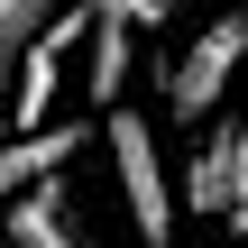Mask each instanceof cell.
<instances>
[{"label":"cell","instance_id":"obj_1","mask_svg":"<svg viewBox=\"0 0 248 248\" xmlns=\"http://www.w3.org/2000/svg\"><path fill=\"white\" fill-rule=\"evenodd\" d=\"M110 166H120V212H129V239L138 248H175V184H166V156H156V129L147 110H120L110 101Z\"/></svg>","mask_w":248,"mask_h":248},{"label":"cell","instance_id":"obj_2","mask_svg":"<svg viewBox=\"0 0 248 248\" xmlns=\"http://www.w3.org/2000/svg\"><path fill=\"white\" fill-rule=\"evenodd\" d=\"M239 64H248V9H221V18L175 55V74H166V110H175V129H202V120L221 110V92H230Z\"/></svg>","mask_w":248,"mask_h":248},{"label":"cell","instance_id":"obj_3","mask_svg":"<svg viewBox=\"0 0 248 248\" xmlns=\"http://www.w3.org/2000/svg\"><path fill=\"white\" fill-rule=\"evenodd\" d=\"M74 156H83V129H9L0 138V202H18L37 175H55Z\"/></svg>","mask_w":248,"mask_h":248},{"label":"cell","instance_id":"obj_4","mask_svg":"<svg viewBox=\"0 0 248 248\" xmlns=\"http://www.w3.org/2000/svg\"><path fill=\"white\" fill-rule=\"evenodd\" d=\"M0 239H9V248H92V239H83V221H74V202H64L55 184H28V193L9 202Z\"/></svg>","mask_w":248,"mask_h":248},{"label":"cell","instance_id":"obj_5","mask_svg":"<svg viewBox=\"0 0 248 248\" xmlns=\"http://www.w3.org/2000/svg\"><path fill=\"white\" fill-rule=\"evenodd\" d=\"M184 212L230 221V120H202V147L184 166Z\"/></svg>","mask_w":248,"mask_h":248},{"label":"cell","instance_id":"obj_6","mask_svg":"<svg viewBox=\"0 0 248 248\" xmlns=\"http://www.w3.org/2000/svg\"><path fill=\"white\" fill-rule=\"evenodd\" d=\"M83 46H92V64H83V92L110 110V101H120V83H129V28L92 9V37H83Z\"/></svg>","mask_w":248,"mask_h":248},{"label":"cell","instance_id":"obj_7","mask_svg":"<svg viewBox=\"0 0 248 248\" xmlns=\"http://www.w3.org/2000/svg\"><path fill=\"white\" fill-rule=\"evenodd\" d=\"M46 18H55V0H0V92H9V74H18V55L37 46Z\"/></svg>","mask_w":248,"mask_h":248},{"label":"cell","instance_id":"obj_8","mask_svg":"<svg viewBox=\"0 0 248 248\" xmlns=\"http://www.w3.org/2000/svg\"><path fill=\"white\" fill-rule=\"evenodd\" d=\"M230 221H248V110H230Z\"/></svg>","mask_w":248,"mask_h":248},{"label":"cell","instance_id":"obj_9","mask_svg":"<svg viewBox=\"0 0 248 248\" xmlns=\"http://www.w3.org/2000/svg\"><path fill=\"white\" fill-rule=\"evenodd\" d=\"M83 9H101V18H120V28H156L175 0H83Z\"/></svg>","mask_w":248,"mask_h":248},{"label":"cell","instance_id":"obj_10","mask_svg":"<svg viewBox=\"0 0 248 248\" xmlns=\"http://www.w3.org/2000/svg\"><path fill=\"white\" fill-rule=\"evenodd\" d=\"M0 138H9V110H0Z\"/></svg>","mask_w":248,"mask_h":248}]
</instances>
